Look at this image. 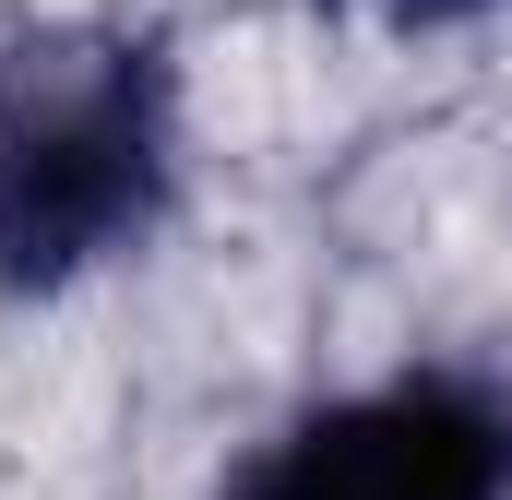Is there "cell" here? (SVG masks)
Here are the masks:
<instances>
[{
    "mask_svg": "<svg viewBox=\"0 0 512 500\" xmlns=\"http://www.w3.org/2000/svg\"><path fill=\"white\" fill-rule=\"evenodd\" d=\"M179 215V48L120 12L0 36V298H72Z\"/></svg>",
    "mask_w": 512,
    "mask_h": 500,
    "instance_id": "6da1fadb",
    "label": "cell"
},
{
    "mask_svg": "<svg viewBox=\"0 0 512 500\" xmlns=\"http://www.w3.org/2000/svg\"><path fill=\"white\" fill-rule=\"evenodd\" d=\"M215 500H512V381L417 358L298 405L215 477Z\"/></svg>",
    "mask_w": 512,
    "mask_h": 500,
    "instance_id": "7a4b0ae2",
    "label": "cell"
},
{
    "mask_svg": "<svg viewBox=\"0 0 512 500\" xmlns=\"http://www.w3.org/2000/svg\"><path fill=\"white\" fill-rule=\"evenodd\" d=\"M346 12H370V24H393V36H453V24H489V12H512V0H346Z\"/></svg>",
    "mask_w": 512,
    "mask_h": 500,
    "instance_id": "3957f363",
    "label": "cell"
}]
</instances>
